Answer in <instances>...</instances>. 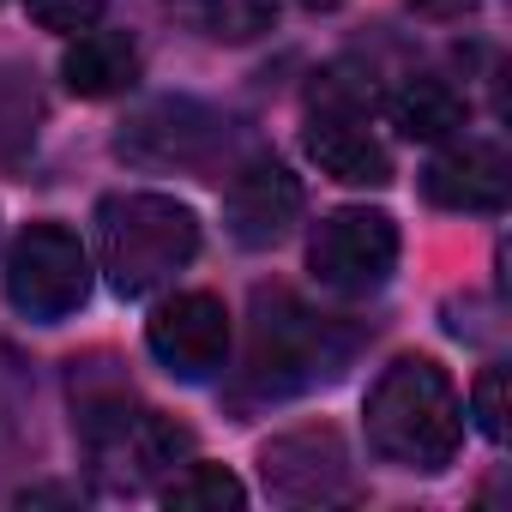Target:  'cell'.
Masks as SVG:
<instances>
[{
  "instance_id": "6da1fadb",
  "label": "cell",
  "mask_w": 512,
  "mask_h": 512,
  "mask_svg": "<svg viewBox=\"0 0 512 512\" xmlns=\"http://www.w3.org/2000/svg\"><path fill=\"white\" fill-rule=\"evenodd\" d=\"M464 440V404L440 362L404 356L368 392V446L398 470H446Z\"/></svg>"
},
{
  "instance_id": "9c48e42d",
  "label": "cell",
  "mask_w": 512,
  "mask_h": 512,
  "mask_svg": "<svg viewBox=\"0 0 512 512\" xmlns=\"http://www.w3.org/2000/svg\"><path fill=\"white\" fill-rule=\"evenodd\" d=\"M302 217V181L278 157H253L223 187V223L241 247H278Z\"/></svg>"
},
{
  "instance_id": "ac0fdd59",
  "label": "cell",
  "mask_w": 512,
  "mask_h": 512,
  "mask_svg": "<svg viewBox=\"0 0 512 512\" xmlns=\"http://www.w3.org/2000/svg\"><path fill=\"white\" fill-rule=\"evenodd\" d=\"M506 368H482V380L470 386V410H476V428L500 446L506 440Z\"/></svg>"
},
{
  "instance_id": "ba28073f",
  "label": "cell",
  "mask_w": 512,
  "mask_h": 512,
  "mask_svg": "<svg viewBox=\"0 0 512 512\" xmlns=\"http://www.w3.org/2000/svg\"><path fill=\"white\" fill-rule=\"evenodd\" d=\"M145 344H151V356L175 380L199 386V380H211L229 362V308L211 290H181V296H169V302L151 308Z\"/></svg>"
},
{
  "instance_id": "5bb4252c",
  "label": "cell",
  "mask_w": 512,
  "mask_h": 512,
  "mask_svg": "<svg viewBox=\"0 0 512 512\" xmlns=\"http://www.w3.org/2000/svg\"><path fill=\"white\" fill-rule=\"evenodd\" d=\"M169 13L211 43H253L278 19V0H169Z\"/></svg>"
},
{
  "instance_id": "ffe728a7",
  "label": "cell",
  "mask_w": 512,
  "mask_h": 512,
  "mask_svg": "<svg viewBox=\"0 0 512 512\" xmlns=\"http://www.w3.org/2000/svg\"><path fill=\"white\" fill-rule=\"evenodd\" d=\"M308 13H332V7H344V0H302Z\"/></svg>"
},
{
  "instance_id": "4fadbf2b",
  "label": "cell",
  "mask_w": 512,
  "mask_h": 512,
  "mask_svg": "<svg viewBox=\"0 0 512 512\" xmlns=\"http://www.w3.org/2000/svg\"><path fill=\"white\" fill-rule=\"evenodd\" d=\"M386 109H392V127H398L404 139H422V145L452 139V133L464 127V97H458L446 79H428V73L404 79Z\"/></svg>"
},
{
  "instance_id": "277c9868",
  "label": "cell",
  "mask_w": 512,
  "mask_h": 512,
  "mask_svg": "<svg viewBox=\"0 0 512 512\" xmlns=\"http://www.w3.org/2000/svg\"><path fill=\"white\" fill-rule=\"evenodd\" d=\"M91 296V253L67 223H31L13 253H7V302L37 320L55 326L67 314H79Z\"/></svg>"
},
{
  "instance_id": "8992f818",
  "label": "cell",
  "mask_w": 512,
  "mask_h": 512,
  "mask_svg": "<svg viewBox=\"0 0 512 512\" xmlns=\"http://www.w3.org/2000/svg\"><path fill=\"white\" fill-rule=\"evenodd\" d=\"M260 476H266V494L284 500V506H332V500L356 494L350 446L332 422H308V428H290V434L266 440L260 446Z\"/></svg>"
},
{
  "instance_id": "52a82bcc",
  "label": "cell",
  "mask_w": 512,
  "mask_h": 512,
  "mask_svg": "<svg viewBox=\"0 0 512 512\" xmlns=\"http://www.w3.org/2000/svg\"><path fill=\"white\" fill-rule=\"evenodd\" d=\"M223 145H229V121L193 97H163L133 121H121L115 133V151L139 169H205Z\"/></svg>"
},
{
  "instance_id": "8fae6325",
  "label": "cell",
  "mask_w": 512,
  "mask_h": 512,
  "mask_svg": "<svg viewBox=\"0 0 512 512\" xmlns=\"http://www.w3.org/2000/svg\"><path fill=\"white\" fill-rule=\"evenodd\" d=\"M308 157L320 163V175H332L344 187H386L392 181V157L368 133L362 115H314L308 121Z\"/></svg>"
},
{
  "instance_id": "d6986e66",
  "label": "cell",
  "mask_w": 512,
  "mask_h": 512,
  "mask_svg": "<svg viewBox=\"0 0 512 512\" xmlns=\"http://www.w3.org/2000/svg\"><path fill=\"white\" fill-rule=\"evenodd\" d=\"M410 13H422V19H458V13H470L476 0H404Z\"/></svg>"
},
{
  "instance_id": "5b68a950",
  "label": "cell",
  "mask_w": 512,
  "mask_h": 512,
  "mask_svg": "<svg viewBox=\"0 0 512 512\" xmlns=\"http://www.w3.org/2000/svg\"><path fill=\"white\" fill-rule=\"evenodd\" d=\"M398 266V223L368 205L332 211L308 241V272L338 296H374Z\"/></svg>"
},
{
  "instance_id": "2e32d148",
  "label": "cell",
  "mask_w": 512,
  "mask_h": 512,
  "mask_svg": "<svg viewBox=\"0 0 512 512\" xmlns=\"http://www.w3.org/2000/svg\"><path fill=\"white\" fill-rule=\"evenodd\" d=\"M308 109L314 115H374V79L368 73H356V67H326V73H314V85H308Z\"/></svg>"
},
{
  "instance_id": "30bf717a",
  "label": "cell",
  "mask_w": 512,
  "mask_h": 512,
  "mask_svg": "<svg viewBox=\"0 0 512 512\" xmlns=\"http://www.w3.org/2000/svg\"><path fill=\"white\" fill-rule=\"evenodd\" d=\"M422 193L446 211H500L512 199V163L494 139H464L422 169Z\"/></svg>"
},
{
  "instance_id": "3957f363",
  "label": "cell",
  "mask_w": 512,
  "mask_h": 512,
  "mask_svg": "<svg viewBox=\"0 0 512 512\" xmlns=\"http://www.w3.org/2000/svg\"><path fill=\"white\" fill-rule=\"evenodd\" d=\"M356 332L338 320L302 308L290 290H260L253 296V338H247V386L260 398H290L308 386H326L350 368Z\"/></svg>"
},
{
  "instance_id": "e0dca14e",
  "label": "cell",
  "mask_w": 512,
  "mask_h": 512,
  "mask_svg": "<svg viewBox=\"0 0 512 512\" xmlns=\"http://www.w3.org/2000/svg\"><path fill=\"white\" fill-rule=\"evenodd\" d=\"M109 0H25V13L43 25V31H61V37H79L103 19Z\"/></svg>"
},
{
  "instance_id": "7c38bea8",
  "label": "cell",
  "mask_w": 512,
  "mask_h": 512,
  "mask_svg": "<svg viewBox=\"0 0 512 512\" xmlns=\"http://www.w3.org/2000/svg\"><path fill=\"white\" fill-rule=\"evenodd\" d=\"M61 79L73 97H121L139 79V49L121 31H79V43L61 55Z\"/></svg>"
},
{
  "instance_id": "7a4b0ae2",
  "label": "cell",
  "mask_w": 512,
  "mask_h": 512,
  "mask_svg": "<svg viewBox=\"0 0 512 512\" xmlns=\"http://www.w3.org/2000/svg\"><path fill=\"white\" fill-rule=\"evenodd\" d=\"M199 253V217L169 193H109L97 205V260L115 296H151Z\"/></svg>"
},
{
  "instance_id": "9a60e30c",
  "label": "cell",
  "mask_w": 512,
  "mask_h": 512,
  "mask_svg": "<svg viewBox=\"0 0 512 512\" xmlns=\"http://www.w3.org/2000/svg\"><path fill=\"white\" fill-rule=\"evenodd\" d=\"M163 500H169L175 512H235V506L247 500V488H241L223 464H187V470L163 488Z\"/></svg>"
}]
</instances>
